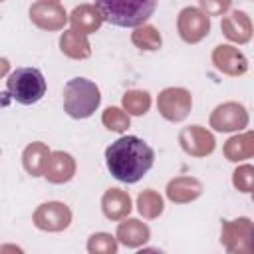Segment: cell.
Here are the masks:
<instances>
[{"label": "cell", "instance_id": "27", "mask_svg": "<svg viewBox=\"0 0 254 254\" xmlns=\"http://www.w3.org/2000/svg\"><path fill=\"white\" fill-rule=\"evenodd\" d=\"M232 183L238 190L242 192H252L254 190V167L250 165H240L234 175H232Z\"/></svg>", "mask_w": 254, "mask_h": 254}, {"label": "cell", "instance_id": "4", "mask_svg": "<svg viewBox=\"0 0 254 254\" xmlns=\"http://www.w3.org/2000/svg\"><path fill=\"white\" fill-rule=\"evenodd\" d=\"M46 93V79L38 67H18L6 79V95L22 105L38 103Z\"/></svg>", "mask_w": 254, "mask_h": 254}, {"label": "cell", "instance_id": "22", "mask_svg": "<svg viewBox=\"0 0 254 254\" xmlns=\"http://www.w3.org/2000/svg\"><path fill=\"white\" fill-rule=\"evenodd\" d=\"M137 208L145 218H157L163 212V198L159 192L147 189L137 198Z\"/></svg>", "mask_w": 254, "mask_h": 254}, {"label": "cell", "instance_id": "15", "mask_svg": "<svg viewBox=\"0 0 254 254\" xmlns=\"http://www.w3.org/2000/svg\"><path fill=\"white\" fill-rule=\"evenodd\" d=\"M200 192H202V185L194 177H179L167 185V196L173 202H190L198 198Z\"/></svg>", "mask_w": 254, "mask_h": 254}, {"label": "cell", "instance_id": "16", "mask_svg": "<svg viewBox=\"0 0 254 254\" xmlns=\"http://www.w3.org/2000/svg\"><path fill=\"white\" fill-rule=\"evenodd\" d=\"M69 22H71V30H77L81 34H91L95 30H99L101 22H103V16L101 12L97 10V6H89V4H81L77 6L71 16H69Z\"/></svg>", "mask_w": 254, "mask_h": 254}, {"label": "cell", "instance_id": "18", "mask_svg": "<svg viewBox=\"0 0 254 254\" xmlns=\"http://www.w3.org/2000/svg\"><path fill=\"white\" fill-rule=\"evenodd\" d=\"M50 157H52V153H50V149L44 143H32V145H28L24 149L22 163H24V169L32 177H40V175L46 173V167H48Z\"/></svg>", "mask_w": 254, "mask_h": 254}, {"label": "cell", "instance_id": "10", "mask_svg": "<svg viewBox=\"0 0 254 254\" xmlns=\"http://www.w3.org/2000/svg\"><path fill=\"white\" fill-rule=\"evenodd\" d=\"M30 20L42 30H62L67 22V14L54 0H38L30 8Z\"/></svg>", "mask_w": 254, "mask_h": 254}, {"label": "cell", "instance_id": "31", "mask_svg": "<svg viewBox=\"0 0 254 254\" xmlns=\"http://www.w3.org/2000/svg\"><path fill=\"white\" fill-rule=\"evenodd\" d=\"M54 2H58V0H54Z\"/></svg>", "mask_w": 254, "mask_h": 254}, {"label": "cell", "instance_id": "9", "mask_svg": "<svg viewBox=\"0 0 254 254\" xmlns=\"http://www.w3.org/2000/svg\"><path fill=\"white\" fill-rule=\"evenodd\" d=\"M250 236H252V222L248 218L222 222L220 242L228 252H250Z\"/></svg>", "mask_w": 254, "mask_h": 254}, {"label": "cell", "instance_id": "25", "mask_svg": "<svg viewBox=\"0 0 254 254\" xmlns=\"http://www.w3.org/2000/svg\"><path fill=\"white\" fill-rule=\"evenodd\" d=\"M101 121L103 125L109 129V131H115V133H123L127 127H129V113L121 111L119 107H107L101 115Z\"/></svg>", "mask_w": 254, "mask_h": 254}, {"label": "cell", "instance_id": "11", "mask_svg": "<svg viewBox=\"0 0 254 254\" xmlns=\"http://www.w3.org/2000/svg\"><path fill=\"white\" fill-rule=\"evenodd\" d=\"M179 143L185 149V153L192 157H206L214 151V137L200 125L185 127L179 135Z\"/></svg>", "mask_w": 254, "mask_h": 254}, {"label": "cell", "instance_id": "29", "mask_svg": "<svg viewBox=\"0 0 254 254\" xmlns=\"http://www.w3.org/2000/svg\"><path fill=\"white\" fill-rule=\"evenodd\" d=\"M250 252H254V224H252V236H250Z\"/></svg>", "mask_w": 254, "mask_h": 254}, {"label": "cell", "instance_id": "8", "mask_svg": "<svg viewBox=\"0 0 254 254\" xmlns=\"http://www.w3.org/2000/svg\"><path fill=\"white\" fill-rule=\"evenodd\" d=\"M246 125H248V113L236 101H228V103L218 105L210 115V127L216 131H222V133L240 131Z\"/></svg>", "mask_w": 254, "mask_h": 254}, {"label": "cell", "instance_id": "20", "mask_svg": "<svg viewBox=\"0 0 254 254\" xmlns=\"http://www.w3.org/2000/svg\"><path fill=\"white\" fill-rule=\"evenodd\" d=\"M224 155L228 161L238 163L244 159H252L254 157V131L230 137L224 145Z\"/></svg>", "mask_w": 254, "mask_h": 254}, {"label": "cell", "instance_id": "24", "mask_svg": "<svg viewBox=\"0 0 254 254\" xmlns=\"http://www.w3.org/2000/svg\"><path fill=\"white\" fill-rule=\"evenodd\" d=\"M123 107L131 115H143L151 107V95L147 91H127L123 95Z\"/></svg>", "mask_w": 254, "mask_h": 254}, {"label": "cell", "instance_id": "5", "mask_svg": "<svg viewBox=\"0 0 254 254\" xmlns=\"http://www.w3.org/2000/svg\"><path fill=\"white\" fill-rule=\"evenodd\" d=\"M192 105V97L183 87H167L157 97L159 113L169 121H183Z\"/></svg>", "mask_w": 254, "mask_h": 254}, {"label": "cell", "instance_id": "1", "mask_svg": "<svg viewBox=\"0 0 254 254\" xmlns=\"http://www.w3.org/2000/svg\"><path fill=\"white\" fill-rule=\"evenodd\" d=\"M109 173L121 183H137L155 163V151L139 137L127 135L105 149Z\"/></svg>", "mask_w": 254, "mask_h": 254}, {"label": "cell", "instance_id": "21", "mask_svg": "<svg viewBox=\"0 0 254 254\" xmlns=\"http://www.w3.org/2000/svg\"><path fill=\"white\" fill-rule=\"evenodd\" d=\"M60 48L67 58H73V60H83V58H89V54H91L87 36L77 30L64 32L60 38Z\"/></svg>", "mask_w": 254, "mask_h": 254}, {"label": "cell", "instance_id": "30", "mask_svg": "<svg viewBox=\"0 0 254 254\" xmlns=\"http://www.w3.org/2000/svg\"><path fill=\"white\" fill-rule=\"evenodd\" d=\"M252 198H254V190H252Z\"/></svg>", "mask_w": 254, "mask_h": 254}, {"label": "cell", "instance_id": "13", "mask_svg": "<svg viewBox=\"0 0 254 254\" xmlns=\"http://www.w3.org/2000/svg\"><path fill=\"white\" fill-rule=\"evenodd\" d=\"M220 28L228 40L238 44H246L252 38V22L248 14L242 10H232L228 16H224L220 22Z\"/></svg>", "mask_w": 254, "mask_h": 254}, {"label": "cell", "instance_id": "3", "mask_svg": "<svg viewBox=\"0 0 254 254\" xmlns=\"http://www.w3.org/2000/svg\"><path fill=\"white\" fill-rule=\"evenodd\" d=\"M99 87L85 77H73L64 87V109L73 119H85L93 115V111L99 107Z\"/></svg>", "mask_w": 254, "mask_h": 254}, {"label": "cell", "instance_id": "26", "mask_svg": "<svg viewBox=\"0 0 254 254\" xmlns=\"http://www.w3.org/2000/svg\"><path fill=\"white\" fill-rule=\"evenodd\" d=\"M87 250L93 252V254H113V252H117V242L111 234L99 232V234H93L89 238Z\"/></svg>", "mask_w": 254, "mask_h": 254}, {"label": "cell", "instance_id": "14", "mask_svg": "<svg viewBox=\"0 0 254 254\" xmlns=\"http://www.w3.org/2000/svg\"><path fill=\"white\" fill-rule=\"evenodd\" d=\"M75 173V161L71 155L64 153V151H56L52 153L50 161H48V167H46V173L44 177L50 181V183H56V185H62V183H67Z\"/></svg>", "mask_w": 254, "mask_h": 254}, {"label": "cell", "instance_id": "7", "mask_svg": "<svg viewBox=\"0 0 254 254\" xmlns=\"http://www.w3.org/2000/svg\"><path fill=\"white\" fill-rule=\"evenodd\" d=\"M69 222H71V210L64 202H56V200L44 202L34 212V224L40 230L60 232V230L67 228Z\"/></svg>", "mask_w": 254, "mask_h": 254}, {"label": "cell", "instance_id": "17", "mask_svg": "<svg viewBox=\"0 0 254 254\" xmlns=\"http://www.w3.org/2000/svg\"><path fill=\"white\" fill-rule=\"evenodd\" d=\"M101 208L107 218L119 220L131 212V198L121 189H109L101 198Z\"/></svg>", "mask_w": 254, "mask_h": 254}, {"label": "cell", "instance_id": "23", "mask_svg": "<svg viewBox=\"0 0 254 254\" xmlns=\"http://www.w3.org/2000/svg\"><path fill=\"white\" fill-rule=\"evenodd\" d=\"M131 40L141 50H159L161 48V34L153 26H137L131 34Z\"/></svg>", "mask_w": 254, "mask_h": 254}, {"label": "cell", "instance_id": "2", "mask_svg": "<svg viewBox=\"0 0 254 254\" xmlns=\"http://www.w3.org/2000/svg\"><path fill=\"white\" fill-rule=\"evenodd\" d=\"M103 20L119 28L143 26L155 12L157 0H95Z\"/></svg>", "mask_w": 254, "mask_h": 254}, {"label": "cell", "instance_id": "19", "mask_svg": "<svg viewBox=\"0 0 254 254\" xmlns=\"http://www.w3.org/2000/svg\"><path fill=\"white\" fill-rule=\"evenodd\" d=\"M117 238L121 244L129 246V248H137L149 240V226L135 218L123 220L117 228Z\"/></svg>", "mask_w": 254, "mask_h": 254}, {"label": "cell", "instance_id": "6", "mask_svg": "<svg viewBox=\"0 0 254 254\" xmlns=\"http://www.w3.org/2000/svg\"><path fill=\"white\" fill-rule=\"evenodd\" d=\"M177 28H179V34L185 42L189 44H196L200 42L208 30H210V18L200 10V8H183L179 18H177Z\"/></svg>", "mask_w": 254, "mask_h": 254}, {"label": "cell", "instance_id": "28", "mask_svg": "<svg viewBox=\"0 0 254 254\" xmlns=\"http://www.w3.org/2000/svg\"><path fill=\"white\" fill-rule=\"evenodd\" d=\"M198 4L206 16H222L230 8L232 0H198Z\"/></svg>", "mask_w": 254, "mask_h": 254}, {"label": "cell", "instance_id": "12", "mask_svg": "<svg viewBox=\"0 0 254 254\" xmlns=\"http://www.w3.org/2000/svg\"><path fill=\"white\" fill-rule=\"evenodd\" d=\"M212 64H214V67L218 71H222L226 75H234V77L246 73V69H248V62L242 56V52H238L236 48L226 46V44L214 48V52H212Z\"/></svg>", "mask_w": 254, "mask_h": 254}]
</instances>
